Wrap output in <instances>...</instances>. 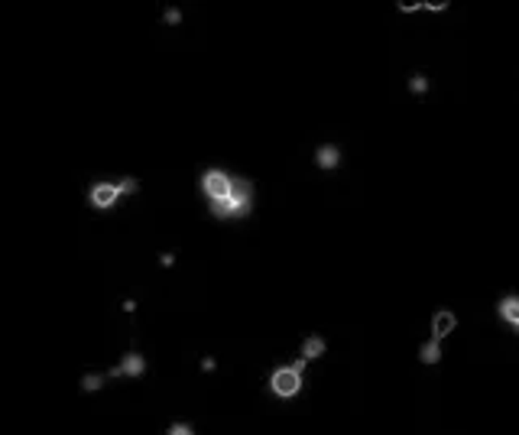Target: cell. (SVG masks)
<instances>
[{"mask_svg": "<svg viewBox=\"0 0 519 435\" xmlns=\"http://www.w3.org/2000/svg\"><path fill=\"white\" fill-rule=\"evenodd\" d=\"M305 367H309V360L295 358L293 364H283V367H276L273 374H269V390H273V396H279V400H293V396H299L302 390V374H305Z\"/></svg>", "mask_w": 519, "mask_h": 435, "instance_id": "1", "label": "cell"}, {"mask_svg": "<svg viewBox=\"0 0 519 435\" xmlns=\"http://www.w3.org/2000/svg\"><path fill=\"white\" fill-rule=\"evenodd\" d=\"M250 208H253V182L237 179L234 192L227 195L224 201H214V205H211V215L214 218H243V215H250Z\"/></svg>", "mask_w": 519, "mask_h": 435, "instance_id": "2", "label": "cell"}, {"mask_svg": "<svg viewBox=\"0 0 519 435\" xmlns=\"http://www.w3.org/2000/svg\"><path fill=\"white\" fill-rule=\"evenodd\" d=\"M130 192H136V179H117V182H94L91 189H88V201H91V208H98V211H108V208H114L124 195H130Z\"/></svg>", "mask_w": 519, "mask_h": 435, "instance_id": "3", "label": "cell"}, {"mask_svg": "<svg viewBox=\"0 0 519 435\" xmlns=\"http://www.w3.org/2000/svg\"><path fill=\"white\" fill-rule=\"evenodd\" d=\"M234 182L237 176H227L224 169H208L201 176V192L208 195V205H214V201H224L227 195L234 192Z\"/></svg>", "mask_w": 519, "mask_h": 435, "instance_id": "4", "label": "cell"}, {"mask_svg": "<svg viewBox=\"0 0 519 435\" xmlns=\"http://www.w3.org/2000/svg\"><path fill=\"white\" fill-rule=\"evenodd\" d=\"M143 370H146V360H143L140 354H124L120 364L108 367V377H110V380H120V377H140Z\"/></svg>", "mask_w": 519, "mask_h": 435, "instance_id": "5", "label": "cell"}, {"mask_svg": "<svg viewBox=\"0 0 519 435\" xmlns=\"http://www.w3.org/2000/svg\"><path fill=\"white\" fill-rule=\"evenodd\" d=\"M454 328H458V315L451 309H438L432 315V338L435 341H444L448 335H454Z\"/></svg>", "mask_w": 519, "mask_h": 435, "instance_id": "6", "label": "cell"}, {"mask_svg": "<svg viewBox=\"0 0 519 435\" xmlns=\"http://www.w3.org/2000/svg\"><path fill=\"white\" fill-rule=\"evenodd\" d=\"M325 348H328V344H325V338H321V335H309L305 341H302V348H299V358L312 364V360H319L321 354H325Z\"/></svg>", "mask_w": 519, "mask_h": 435, "instance_id": "7", "label": "cell"}, {"mask_svg": "<svg viewBox=\"0 0 519 435\" xmlns=\"http://www.w3.org/2000/svg\"><path fill=\"white\" fill-rule=\"evenodd\" d=\"M315 163H319L321 169H338L341 166V150L331 146V143H328V146H319V150H315Z\"/></svg>", "mask_w": 519, "mask_h": 435, "instance_id": "8", "label": "cell"}, {"mask_svg": "<svg viewBox=\"0 0 519 435\" xmlns=\"http://www.w3.org/2000/svg\"><path fill=\"white\" fill-rule=\"evenodd\" d=\"M419 360L422 364H438V360H442V341L428 338V341L419 348Z\"/></svg>", "mask_w": 519, "mask_h": 435, "instance_id": "9", "label": "cell"}, {"mask_svg": "<svg viewBox=\"0 0 519 435\" xmlns=\"http://www.w3.org/2000/svg\"><path fill=\"white\" fill-rule=\"evenodd\" d=\"M108 380H110L108 370H91V374L82 377V390H84V393H94V390H101Z\"/></svg>", "mask_w": 519, "mask_h": 435, "instance_id": "10", "label": "cell"}, {"mask_svg": "<svg viewBox=\"0 0 519 435\" xmlns=\"http://www.w3.org/2000/svg\"><path fill=\"white\" fill-rule=\"evenodd\" d=\"M409 92L419 94V98H422V94H428V78L425 75H412L409 78Z\"/></svg>", "mask_w": 519, "mask_h": 435, "instance_id": "11", "label": "cell"}, {"mask_svg": "<svg viewBox=\"0 0 519 435\" xmlns=\"http://www.w3.org/2000/svg\"><path fill=\"white\" fill-rule=\"evenodd\" d=\"M179 20H182V13H179L176 7H169V10H166V23H172V26H176Z\"/></svg>", "mask_w": 519, "mask_h": 435, "instance_id": "12", "label": "cell"}, {"mask_svg": "<svg viewBox=\"0 0 519 435\" xmlns=\"http://www.w3.org/2000/svg\"><path fill=\"white\" fill-rule=\"evenodd\" d=\"M218 364H214V358H201V370H214Z\"/></svg>", "mask_w": 519, "mask_h": 435, "instance_id": "13", "label": "cell"}, {"mask_svg": "<svg viewBox=\"0 0 519 435\" xmlns=\"http://www.w3.org/2000/svg\"><path fill=\"white\" fill-rule=\"evenodd\" d=\"M160 263H162V267H172V263H176V257H172V253H162Z\"/></svg>", "mask_w": 519, "mask_h": 435, "instance_id": "14", "label": "cell"}]
</instances>
